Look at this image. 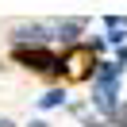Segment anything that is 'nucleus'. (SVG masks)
<instances>
[{
	"label": "nucleus",
	"mask_w": 127,
	"mask_h": 127,
	"mask_svg": "<svg viewBox=\"0 0 127 127\" xmlns=\"http://www.w3.org/2000/svg\"><path fill=\"white\" fill-rule=\"evenodd\" d=\"M0 127H16V123H12V119H0Z\"/></svg>",
	"instance_id": "7"
},
{
	"label": "nucleus",
	"mask_w": 127,
	"mask_h": 127,
	"mask_svg": "<svg viewBox=\"0 0 127 127\" xmlns=\"http://www.w3.org/2000/svg\"><path fill=\"white\" fill-rule=\"evenodd\" d=\"M112 119H116V127H127V104H119V108H116V116H112Z\"/></svg>",
	"instance_id": "6"
},
{
	"label": "nucleus",
	"mask_w": 127,
	"mask_h": 127,
	"mask_svg": "<svg viewBox=\"0 0 127 127\" xmlns=\"http://www.w3.org/2000/svg\"><path fill=\"white\" fill-rule=\"evenodd\" d=\"M62 73L69 81H89L96 73V50L93 46H73L69 54L62 58Z\"/></svg>",
	"instance_id": "2"
},
{
	"label": "nucleus",
	"mask_w": 127,
	"mask_h": 127,
	"mask_svg": "<svg viewBox=\"0 0 127 127\" xmlns=\"http://www.w3.org/2000/svg\"><path fill=\"white\" fill-rule=\"evenodd\" d=\"M119 73H123L119 62H104L100 69H96V108L108 112V116H116V85H119Z\"/></svg>",
	"instance_id": "1"
},
{
	"label": "nucleus",
	"mask_w": 127,
	"mask_h": 127,
	"mask_svg": "<svg viewBox=\"0 0 127 127\" xmlns=\"http://www.w3.org/2000/svg\"><path fill=\"white\" fill-rule=\"evenodd\" d=\"M46 31H50V27H42V23H31V27H16V39H19V42H27V39H31V42H42V39H46Z\"/></svg>",
	"instance_id": "4"
},
{
	"label": "nucleus",
	"mask_w": 127,
	"mask_h": 127,
	"mask_svg": "<svg viewBox=\"0 0 127 127\" xmlns=\"http://www.w3.org/2000/svg\"><path fill=\"white\" fill-rule=\"evenodd\" d=\"M31 127H50V123H42V119H35V123H31Z\"/></svg>",
	"instance_id": "8"
},
{
	"label": "nucleus",
	"mask_w": 127,
	"mask_h": 127,
	"mask_svg": "<svg viewBox=\"0 0 127 127\" xmlns=\"http://www.w3.org/2000/svg\"><path fill=\"white\" fill-rule=\"evenodd\" d=\"M62 100H65V93H62V89H54V93H46V96H42L39 104H42V108H58Z\"/></svg>",
	"instance_id": "5"
},
{
	"label": "nucleus",
	"mask_w": 127,
	"mask_h": 127,
	"mask_svg": "<svg viewBox=\"0 0 127 127\" xmlns=\"http://www.w3.org/2000/svg\"><path fill=\"white\" fill-rule=\"evenodd\" d=\"M16 62L19 65H27V69H35V73H58L62 69V58H54L50 50H42V46H16Z\"/></svg>",
	"instance_id": "3"
}]
</instances>
